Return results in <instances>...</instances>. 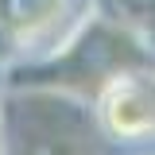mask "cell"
<instances>
[{
  "label": "cell",
  "instance_id": "6da1fadb",
  "mask_svg": "<svg viewBox=\"0 0 155 155\" xmlns=\"http://www.w3.org/2000/svg\"><path fill=\"white\" fill-rule=\"evenodd\" d=\"M93 140L101 132L85 93L19 81L0 97V155H97Z\"/></svg>",
  "mask_w": 155,
  "mask_h": 155
},
{
  "label": "cell",
  "instance_id": "277c9868",
  "mask_svg": "<svg viewBox=\"0 0 155 155\" xmlns=\"http://www.w3.org/2000/svg\"><path fill=\"white\" fill-rule=\"evenodd\" d=\"M124 155H155V143H151V147H128Z\"/></svg>",
  "mask_w": 155,
  "mask_h": 155
},
{
  "label": "cell",
  "instance_id": "7a4b0ae2",
  "mask_svg": "<svg viewBox=\"0 0 155 155\" xmlns=\"http://www.w3.org/2000/svg\"><path fill=\"white\" fill-rule=\"evenodd\" d=\"M93 16V0H0V78L35 74Z\"/></svg>",
  "mask_w": 155,
  "mask_h": 155
},
{
  "label": "cell",
  "instance_id": "3957f363",
  "mask_svg": "<svg viewBox=\"0 0 155 155\" xmlns=\"http://www.w3.org/2000/svg\"><path fill=\"white\" fill-rule=\"evenodd\" d=\"M101 16L136 39V47L155 62V0H93Z\"/></svg>",
  "mask_w": 155,
  "mask_h": 155
}]
</instances>
